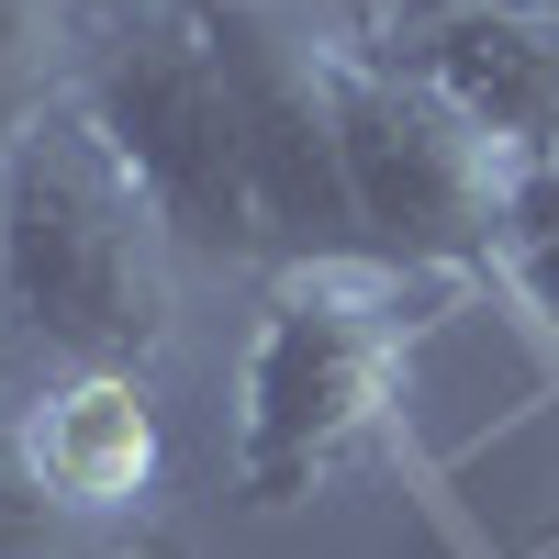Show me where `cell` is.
<instances>
[{"label":"cell","instance_id":"obj_1","mask_svg":"<svg viewBox=\"0 0 559 559\" xmlns=\"http://www.w3.org/2000/svg\"><path fill=\"white\" fill-rule=\"evenodd\" d=\"M0 302L45 369H146L179 324V247L79 112L0 157Z\"/></svg>","mask_w":559,"mask_h":559},{"label":"cell","instance_id":"obj_2","mask_svg":"<svg viewBox=\"0 0 559 559\" xmlns=\"http://www.w3.org/2000/svg\"><path fill=\"white\" fill-rule=\"evenodd\" d=\"M79 123L157 202L179 258H269L258 247V191H247L236 90H224V57L191 23V0H90Z\"/></svg>","mask_w":559,"mask_h":559},{"label":"cell","instance_id":"obj_3","mask_svg":"<svg viewBox=\"0 0 559 559\" xmlns=\"http://www.w3.org/2000/svg\"><path fill=\"white\" fill-rule=\"evenodd\" d=\"M392 369H403V269H381V258L269 269V302H258V336H247V381H236L247 503L313 492L381 426Z\"/></svg>","mask_w":559,"mask_h":559},{"label":"cell","instance_id":"obj_4","mask_svg":"<svg viewBox=\"0 0 559 559\" xmlns=\"http://www.w3.org/2000/svg\"><path fill=\"white\" fill-rule=\"evenodd\" d=\"M336 146H347V202L358 247L403 280H448L515 247V157L471 134L414 68L369 57L336 34Z\"/></svg>","mask_w":559,"mask_h":559},{"label":"cell","instance_id":"obj_5","mask_svg":"<svg viewBox=\"0 0 559 559\" xmlns=\"http://www.w3.org/2000/svg\"><path fill=\"white\" fill-rule=\"evenodd\" d=\"M191 23L213 34L224 90H236L269 269L369 258L347 202V146H336V34H313L292 0H191Z\"/></svg>","mask_w":559,"mask_h":559},{"label":"cell","instance_id":"obj_6","mask_svg":"<svg viewBox=\"0 0 559 559\" xmlns=\"http://www.w3.org/2000/svg\"><path fill=\"white\" fill-rule=\"evenodd\" d=\"M369 57L414 68L515 168H537L559 146V12L548 0H392Z\"/></svg>","mask_w":559,"mask_h":559},{"label":"cell","instance_id":"obj_7","mask_svg":"<svg viewBox=\"0 0 559 559\" xmlns=\"http://www.w3.org/2000/svg\"><path fill=\"white\" fill-rule=\"evenodd\" d=\"M23 448L57 503L123 526L157 492V459H168L146 369H45V392H23Z\"/></svg>","mask_w":559,"mask_h":559},{"label":"cell","instance_id":"obj_8","mask_svg":"<svg viewBox=\"0 0 559 559\" xmlns=\"http://www.w3.org/2000/svg\"><path fill=\"white\" fill-rule=\"evenodd\" d=\"M79 34L90 0H0V157L79 112Z\"/></svg>","mask_w":559,"mask_h":559},{"label":"cell","instance_id":"obj_9","mask_svg":"<svg viewBox=\"0 0 559 559\" xmlns=\"http://www.w3.org/2000/svg\"><path fill=\"white\" fill-rule=\"evenodd\" d=\"M0 559H134L123 526L45 492L34 448H23V403H0Z\"/></svg>","mask_w":559,"mask_h":559},{"label":"cell","instance_id":"obj_10","mask_svg":"<svg viewBox=\"0 0 559 559\" xmlns=\"http://www.w3.org/2000/svg\"><path fill=\"white\" fill-rule=\"evenodd\" d=\"M503 280L526 292V313L559 336V213H515V247H503Z\"/></svg>","mask_w":559,"mask_h":559},{"label":"cell","instance_id":"obj_11","mask_svg":"<svg viewBox=\"0 0 559 559\" xmlns=\"http://www.w3.org/2000/svg\"><path fill=\"white\" fill-rule=\"evenodd\" d=\"M515 213H559V146H548V157L515 179Z\"/></svg>","mask_w":559,"mask_h":559},{"label":"cell","instance_id":"obj_12","mask_svg":"<svg viewBox=\"0 0 559 559\" xmlns=\"http://www.w3.org/2000/svg\"><path fill=\"white\" fill-rule=\"evenodd\" d=\"M347 12H358V34H347V45H369V34H381V12H392V0H347Z\"/></svg>","mask_w":559,"mask_h":559},{"label":"cell","instance_id":"obj_13","mask_svg":"<svg viewBox=\"0 0 559 559\" xmlns=\"http://www.w3.org/2000/svg\"><path fill=\"white\" fill-rule=\"evenodd\" d=\"M0 336H12V302H0Z\"/></svg>","mask_w":559,"mask_h":559},{"label":"cell","instance_id":"obj_14","mask_svg":"<svg viewBox=\"0 0 559 559\" xmlns=\"http://www.w3.org/2000/svg\"><path fill=\"white\" fill-rule=\"evenodd\" d=\"M548 12H559V0H548Z\"/></svg>","mask_w":559,"mask_h":559}]
</instances>
